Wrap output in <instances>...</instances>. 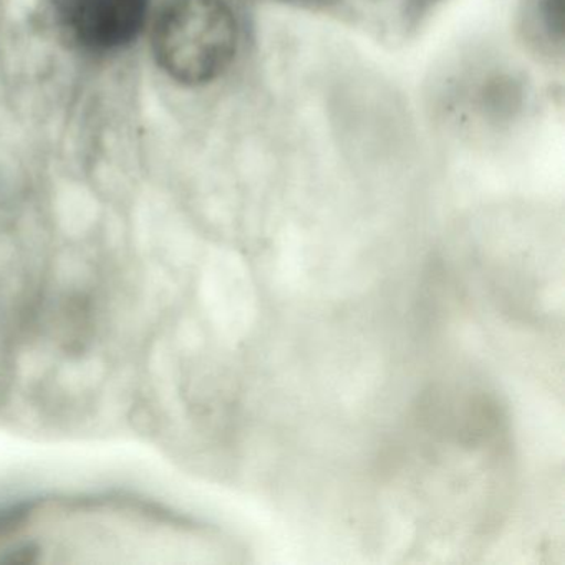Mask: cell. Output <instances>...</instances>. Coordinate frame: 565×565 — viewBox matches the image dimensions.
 Returning <instances> with one entry per match:
<instances>
[{
  "label": "cell",
  "instance_id": "6da1fadb",
  "mask_svg": "<svg viewBox=\"0 0 565 565\" xmlns=\"http://www.w3.org/2000/svg\"><path fill=\"white\" fill-rule=\"evenodd\" d=\"M239 25L224 0H171L154 28L160 67L178 84L217 81L236 58Z\"/></svg>",
  "mask_w": 565,
  "mask_h": 565
},
{
  "label": "cell",
  "instance_id": "7a4b0ae2",
  "mask_svg": "<svg viewBox=\"0 0 565 565\" xmlns=\"http://www.w3.org/2000/svg\"><path fill=\"white\" fill-rule=\"evenodd\" d=\"M62 22L85 47L111 51L143 29L150 0H54Z\"/></svg>",
  "mask_w": 565,
  "mask_h": 565
},
{
  "label": "cell",
  "instance_id": "3957f363",
  "mask_svg": "<svg viewBox=\"0 0 565 565\" xmlns=\"http://www.w3.org/2000/svg\"><path fill=\"white\" fill-rule=\"evenodd\" d=\"M564 0H522L519 34L529 49L545 57L564 54Z\"/></svg>",
  "mask_w": 565,
  "mask_h": 565
}]
</instances>
